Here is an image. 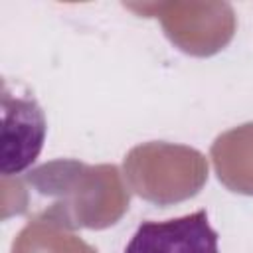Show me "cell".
Instances as JSON below:
<instances>
[{
	"instance_id": "obj_1",
	"label": "cell",
	"mask_w": 253,
	"mask_h": 253,
	"mask_svg": "<svg viewBox=\"0 0 253 253\" xmlns=\"http://www.w3.org/2000/svg\"><path fill=\"white\" fill-rule=\"evenodd\" d=\"M28 190L51 198L32 217L65 229H105L117 223L128 208V192L113 164L89 166L77 160H53L24 176Z\"/></svg>"
},
{
	"instance_id": "obj_2",
	"label": "cell",
	"mask_w": 253,
	"mask_h": 253,
	"mask_svg": "<svg viewBox=\"0 0 253 253\" xmlns=\"http://www.w3.org/2000/svg\"><path fill=\"white\" fill-rule=\"evenodd\" d=\"M125 180L130 190L158 206L196 196L208 180V160L196 148L170 142H144L125 156Z\"/></svg>"
},
{
	"instance_id": "obj_3",
	"label": "cell",
	"mask_w": 253,
	"mask_h": 253,
	"mask_svg": "<svg viewBox=\"0 0 253 253\" xmlns=\"http://www.w3.org/2000/svg\"><path fill=\"white\" fill-rule=\"evenodd\" d=\"M130 10L158 18L172 43L190 55H211L233 38L235 14L227 2L128 4Z\"/></svg>"
},
{
	"instance_id": "obj_4",
	"label": "cell",
	"mask_w": 253,
	"mask_h": 253,
	"mask_svg": "<svg viewBox=\"0 0 253 253\" xmlns=\"http://www.w3.org/2000/svg\"><path fill=\"white\" fill-rule=\"evenodd\" d=\"M2 176L26 170L40 154L45 138V117L32 97H16L2 81Z\"/></svg>"
},
{
	"instance_id": "obj_5",
	"label": "cell",
	"mask_w": 253,
	"mask_h": 253,
	"mask_svg": "<svg viewBox=\"0 0 253 253\" xmlns=\"http://www.w3.org/2000/svg\"><path fill=\"white\" fill-rule=\"evenodd\" d=\"M125 253H219L217 233L206 210H198L166 221H142Z\"/></svg>"
},
{
	"instance_id": "obj_6",
	"label": "cell",
	"mask_w": 253,
	"mask_h": 253,
	"mask_svg": "<svg viewBox=\"0 0 253 253\" xmlns=\"http://www.w3.org/2000/svg\"><path fill=\"white\" fill-rule=\"evenodd\" d=\"M211 160L225 188L253 196V123L219 134L211 144Z\"/></svg>"
},
{
	"instance_id": "obj_7",
	"label": "cell",
	"mask_w": 253,
	"mask_h": 253,
	"mask_svg": "<svg viewBox=\"0 0 253 253\" xmlns=\"http://www.w3.org/2000/svg\"><path fill=\"white\" fill-rule=\"evenodd\" d=\"M12 253H97L89 243L57 223L30 217L12 241Z\"/></svg>"
}]
</instances>
